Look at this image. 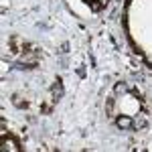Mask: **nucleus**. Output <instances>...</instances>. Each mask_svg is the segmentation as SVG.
Returning a JSON list of instances; mask_svg holds the SVG:
<instances>
[{"label": "nucleus", "instance_id": "nucleus-4", "mask_svg": "<svg viewBox=\"0 0 152 152\" xmlns=\"http://www.w3.org/2000/svg\"><path fill=\"white\" fill-rule=\"evenodd\" d=\"M118 126H122V128H128V126H132V120H130L128 116L120 118V120H118Z\"/></svg>", "mask_w": 152, "mask_h": 152}, {"label": "nucleus", "instance_id": "nucleus-2", "mask_svg": "<svg viewBox=\"0 0 152 152\" xmlns=\"http://www.w3.org/2000/svg\"><path fill=\"white\" fill-rule=\"evenodd\" d=\"M61 94H63V83H61V79L57 77V81H55V85H53V99L57 102L59 97H61Z\"/></svg>", "mask_w": 152, "mask_h": 152}, {"label": "nucleus", "instance_id": "nucleus-1", "mask_svg": "<svg viewBox=\"0 0 152 152\" xmlns=\"http://www.w3.org/2000/svg\"><path fill=\"white\" fill-rule=\"evenodd\" d=\"M2 150H18V142L10 136H2Z\"/></svg>", "mask_w": 152, "mask_h": 152}, {"label": "nucleus", "instance_id": "nucleus-3", "mask_svg": "<svg viewBox=\"0 0 152 152\" xmlns=\"http://www.w3.org/2000/svg\"><path fill=\"white\" fill-rule=\"evenodd\" d=\"M12 104L16 105V107H24V110L28 107V102H26V99H20V95H18V94L12 95Z\"/></svg>", "mask_w": 152, "mask_h": 152}]
</instances>
